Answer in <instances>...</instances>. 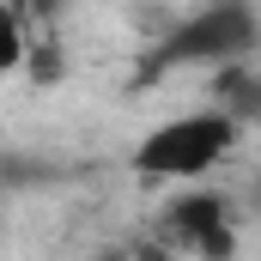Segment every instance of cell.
<instances>
[{
  "instance_id": "cell-5",
  "label": "cell",
  "mask_w": 261,
  "mask_h": 261,
  "mask_svg": "<svg viewBox=\"0 0 261 261\" xmlns=\"http://www.w3.org/2000/svg\"><path fill=\"white\" fill-rule=\"evenodd\" d=\"M18 49H12V24H6V12H0V61H12Z\"/></svg>"
},
{
  "instance_id": "cell-2",
  "label": "cell",
  "mask_w": 261,
  "mask_h": 261,
  "mask_svg": "<svg viewBox=\"0 0 261 261\" xmlns=\"http://www.w3.org/2000/svg\"><path fill=\"white\" fill-rule=\"evenodd\" d=\"M255 43H261V12L249 0H206L200 12H189L164 37L158 61L164 67H237L255 55Z\"/></svg>"
},
{
  "instance_id": "cell-3",
  "label": "cell",
  "mask_w": 261,
  "mask_h": 261,
  "mask_svg": "<svg viewBox=\"0 0 261 261\" xmlns=\"http://www.w3.org/2000/svg\"><path fill=\"white\" fill-rule=\"evenodd\" d=\"M164 237L176 243V249H189L200 261H231L237 255V225H231V200L225 195H176L170 200V213H164Z\"/></svg>"
},
{
  "instance_id": "cell-1",
  "label": "cell",
  "mask_w": 261,
  "mask_h": 261,
  "mask_svg": "<svg viewBox=\"0 0 261 261\" xmlns=\"http://www.w3.org/2000/svg\"><path fill=\"white\" fill-rule=\"evenodd\" d=\"M231 146H237V122L225 110L170 116L134 146V176L140 182H200L206 170L225 164Z\"/></svg>"
},
{
  "instance_id": "cell-4",
  "label": "cell",
  "mask_w": 261,
  "mask_h": 261,
  "mask_svg": "<svg viewBox=\"0 0 261 261\" xmlns=\"http://www.w3.org/2000/svg\"><path fill=\"white\" fill-rule=\"evenodd\" d=\"M219 110L243 128V122H261V73L249 61L219 67Z\"/></svg>"
}]
</instances>
